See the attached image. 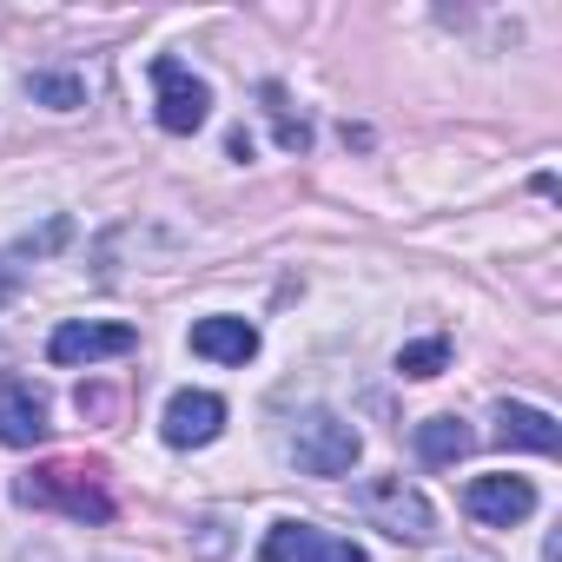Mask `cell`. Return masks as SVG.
Segmentation results:
<instances>
[{
    "label": "cell",
    "mask_w": 562,
    "mask_h": 562,
    "mask_svg": "<svg viewBox=\"0 0 562 562\" xmlns=\"http://www.w3.org/2000/svg\"><path fill=\"white\" fill-rule=\"evenodd\" d=\"M470 424L463 417H424L417 424V457L424 463H457V457H470Z\"/></svg>",
    "instance_id": "obj_12"
},
{
    "label": "cell",
    "mask_w": 562,
    "mask_h": 562,
    "mask_svg": "<svg viewBox=\"0 0 562 562\" xmlns=\"http://www.w3.org/2000/svg\"><path fill=\"white\" fill-rule=\"evenodd\" d=\"M133 345H139L133 325H87V318H74V325H60L47 338V358L67 364V371H80V364H100V358H126Z\"/></svg>",
    "instance_id": "obj_6"
},
{
    "label": "cell",
    "mask_w": 562,
    "mask_h": 562,
    "mask_svg": "<svg viewBox=\"0 0 562 562\" xmlns=\"http://www.w3.org/2000/svg\"><path fill=\"white\" fill-rule=\"evenodd\" d=\"M14 496L34 503V509H67L74 522H106L113 516V496H106L93 463H41L34 476L14 483Z\"/></svg>",
    "instance_id": "obj_1"
},
{
    "label": "cell",
    "mask_w": 562,
    "mask_h": 562,
    "mask_svg": "<svg viewBox=\"0 0 562 562\" xmlns=\"http://www.w3.org/2000/svg\"><path fill=\"white\" fill-rule=\"evenodd\" d=\"M463 509L490 529H516L536 516V490H529V476H476L463 490Z\"/></svg>",
    "instance_id": "obj_7"
},
{
    "label": "cell",
    "mask_w": 562,
    "mask_h": 562,
    "mask_svg": "<svg viewBox=\"0 0 562 562\" xmlns=\"http://www.w3.org/2000/svg\"><path fill=\"white\" fill-rule=\"evenodd\" d=\"M153 106H159L166 133H199L205 113H212V93H205V80L192 67H179L172 54H159L153 60Z\"/></svg>",
    "instance_id": "obj_4"
},
{
    "label": "cell",
    "mask_w": 562,
    "mask_h": 562,
    "mask_svg": "<svg viewBox=\"0 0 562 562\" xmlns=\"http://www.w3.org/2000/svg\"><path fill=\"white\" fill-rule=\"evenodd\" d=\"M41 437H47V391L27 378H0V443L34 450Z\"/></svg>",
    "instance_id": "obj_8"
},
{
    "label": "cell",
    "mask_w": 562,
    "mask_h": 562,
    "mask_svg": "<svg viewBox=\"0 0 562 562\" xmlns=\"http://www.w3.org/2000/svg\"><path fill=\"white\" fill-rule=\"evenodd\" d=\"M0 358H8V338H0Z\"/></svg>",
    "instance_id": "obj_17"
},
{
    "label": "cell",
    "mask_w": 562,
    "mask_h": 562,
    "mask_svg": "<svg viewBox=\"0 0 562 562\" xmlns=\"http://www.w3.org/2000/svg\"><path fill=\"white\" fill-rule=\"evenodd\" d=\"M265 113H271V126H278V146H285V153H305L312 146V126L285 106V93H278V87H265Z\"/></svg>",
    "instance_id": "obj_14"
},
{
    "label": "cell",
    "mask_w": 562,
    "mask_h": 562,
    "mask_svg": "<svg viewBox=\"0 0 562 562\" xmlns=\"http://www.w3.org/2000/svg\"><path fill=\"white\" fill-rule=\"evenodd\" d=\"M27 100H41L54 113H74V106H87V80L80 74H27Z\"/></svg>",
    "instance_id": "obj_13"
},
{
    "label": "cell",
    "mask_w": 562,
    "mask_h": 562,
    "mask_svg": "<svg viewBox=\"0 0 562 562\" xmlns=\"http://www.w3.org/2000/svg\"><path fill=\"white\" fill-rule=\"evenodd\" d=\"M285 450H292V463L305 470V476H345L351 463H358V430L345 424V417H331V411H305L299 424H292V437H285Z\"/></svg>",
    "instance_id": "obj_2"
},
{
    "label": "cell",
    "mask_w": 562,
    "mask_h": 562,
    "mask_svg": "<svg viewBox=\"0 0 562 562\" xmlns=\"http://www.w3.org/2000/svg\"><path fill=\"white\" fill-rule=\"evenodd\" d=\"M258 562H371L351 536H331L318 522H278L258 549Z\"/></svg>",
    "instance_id": "obj_5"
},
{
    "label": "cell",
    "mask_w": 562,
    "mask_h": 562,
    "mask_svg": "<svg viewBox=\"0 0 562 562\" xmlns=\"http://www.w3.org/2000/svg\"><path fill=\"white\" fill-rule=\"evenodd\" d=\"M8 292H14V271H8V265H0V299H8Z\"/></svg>",
    "instance_id": "obj_16"
},
{
    "label": "cell",
    "mask_w": 562,
    "mask_h": 562,
    "mask_svg": "<svg viewBox=\"0 0 562 562\" xmlns=\"http://www.w3.org/2000/svg\"><path fill=\"white\" fill-rule=\"evenodd\" d=\"M496 443L509 450H536V457H555V417L536 411V404H496Z\"/></svg>",
    "instance_id": "obj_11"
},
{
    "label": "cell",
    "mask_w": 562,
    "mask_h": 562,
    "mask_svg": "<svg viewBox=\"0 0 562 562\" xmlns=\"http://www.w3.org/2000/svg\"><path fill=\"white\" fill-rule=\"evenodd\" d=\"M218 424H225V404L212 397V391H179L172 404H166V443L172 450H199V443H212L218 437Z\"/></svg>",
    "instance_id": "obj_9"
},
{
    "label": "cell",
    "mask_w": 562,
    "mask_h": 562,
    "mask_svg": "<svg viewBox=\"0 0 562 562\" xmlns=\"http://www.w3.org/2000/svg\"><path fill=\"white\" fill-rule=\"evenodd\" d=\"M358 509H364L384 536H397V542H411V549L430 542V529H437L424 490H411L404 476H371V483H358Z\"/></svg>",
    "instance_id": "obj_3"
},
{
    "label": "cell",
    "mask_w": 562,
    "mask_h": 562,
    "mask_svg": "<svg viewBox=\"0 0 562 562\" xmlns=\"http://www.w3.org/2000/svg\"><path fill=\"white\" fill-rule=\"evenodd\" d=\"M443 364H450V345H443V338H417V345L397 351V371H404V378H437Z\"/></svg>",
    "instance_id": "obj_15"
},
{
    "label": "cell",
    "mask_w": 562,
    "mask_h": 562,
    "mask_svg": "<svg viewBox=\"0 0 562 562\" xmlns=\"http://www.w3.org/2000/svg\"><path fill=\"white\" fill-rule=\"evenodd\" d=\"M192 351L212 364H251L258 358V331L245 318H199L192 325Z\"/></svg>",
    "instance_id": "obj_10"
}]
</instances>
